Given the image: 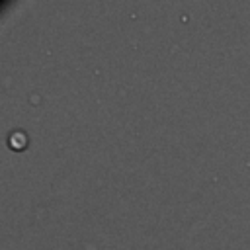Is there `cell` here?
I'll return each mask as SVG.
<instances>
[]
</instances>
